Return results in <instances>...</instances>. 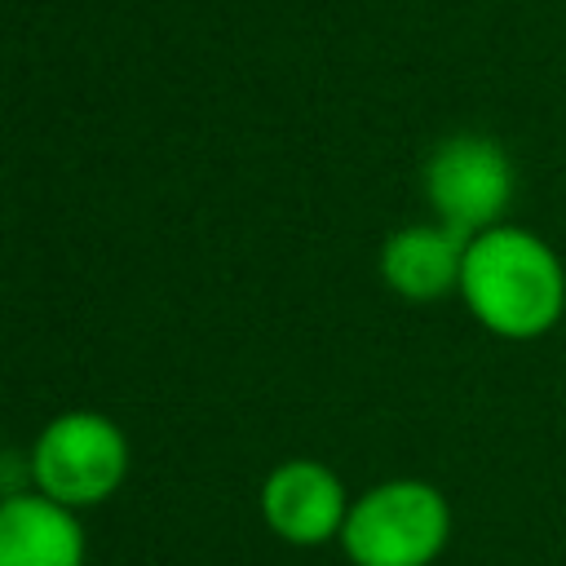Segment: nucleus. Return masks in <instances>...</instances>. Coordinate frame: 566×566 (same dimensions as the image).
Returning a JSON list of instances; mask_svg holds the SVG:
<instances>
[{
    "mask_svg": "<svg viewBox=\"0 0 566 566\" xmlns=\"http://www.w3.org/2000/svg\"><path fill=\"white\" fill-rule=\"evenodd\" d=\"M455 292L491 336L539 340L566 314V265L548 239L500 221L469 234Z\"/></svg>",
    "mask_w": 566,
    "mask_h": 566,
    "instance_id": "nucleus-1",
    "label": "nucleus"
},
{
    "mask_svg": "<svg viewBox=\"0 0 566 566\" xmlns=\"http://www.w3.org/2000/svg\"><path fill=\"white\" fill-rule=\"evenodd\" d=\"M451 539V504L424 478H389L363 491L340 526L354 566H433Z\"/></svg>",
    "mask_w": 566,
    "mask_h": 566,
    "instance_id": "nucleus-2",
    "label": "nucleus"
},
{
    "mask_svg": "<svg viewBox=\"0 0 566 566\" xmlns=\"http://www.w3.org/2000/svg\"><path fill=\"white\" fill-rule=\"evenodd\" d=\"M128 473V438L115 420L97 411H62L44 424L31 447V478L35 491L66 509L97 504L119 491Z\"/></svg>",
    "mask_w": 566,
    "mask_h": 566,
    "instance_id": "nucleus-3",
    "label": "nucleus"
},
{
    "mask_svg": "<svg viewBox=\"0 0 566 566\" xmlns=\"http://www.w3.org/2000/svg\"><path fill=\"white\" fill-rule=\"evenodd\" d=\"M513 159L486 133H451L424 159V199L433 221L455 234H478L500 226L513 203Z\"/></svg>",
    "mask_w": 566,
    "mask_h": 566,
    "instance_id": "nucleus-4",
    "label": "nucleus"
},
{
    "mask_svg": "<svg viewBox=\"0 0 566 566\" xmlns=\"http://www.w3.org/2000/svg\"><path fill=\"white\" fill-rule=\"evenodd\" d=\"M349 500L340 478L318 464V460H287L279 469H270L265 486H261V517L265 526L296 544V548H314L327 539H340Z\"/></svg>",
    "mask_w": 566,
    "mask_h": 566,
    "instance_id": "nucleus-5",
    "label": "nucleus"
},
{
    "mask_svg": "<svg viewBox=\"0 0 566 566\" xmlns=\"http://www.w3.org/2000/svg\"><path fill=\"white\" fill-rule=\"evenodd\" d=\"M464 234H455L442 221H416L402 226L385 239L380 248V279L389 283L394 296L411 305L442 301L447 292L460 287V265H464Z\"/></svg>",
    "mask_w": 566,
    "mask_h": 566,
    "instance_id": "nucleus-6",
    "label": "nucleus"
},
{
    "mask_svg": "<svg viewBox=\"0 0 566 566\" xmlns=\"http://www.w3.org/2000/svg\"><path fill=\"white\" fill-rule=\"evenodd\" d=\"M0 566H84V526L44 491L0 500Z\"/></svg>",
    "mask_w": 566,
    "mask_h": 566,
    "instance_id": "nucleus-7",
    "label": "nucleus"
}]
</instances>
